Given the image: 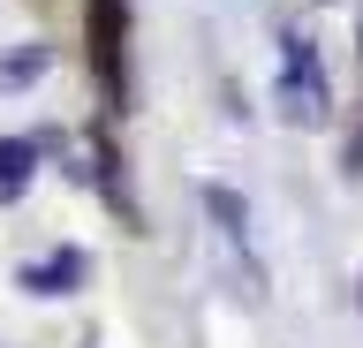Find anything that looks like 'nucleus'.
<instances>
[{
    "instance_id": "7",
    "label": "nucleus",
    "mask_w": 363,
    "mask_h": 348,
    "mask_svg": "<svg viewBox=\"0 0 363 348\" xmlns=\"http://www.w3.org/2000/svg\"><path fill=\"white\" fill-rule=\"evenodd\" d=\"M45 61H53V53H45V46H23V53H0V84H38V76H45Z\"/></svg>"
},
{
    "instance_id": "2",
    "label": "nucleus",
    "mask_w": 363,
    "mask_h": 348,
    "mask_svg": "<svg viewBox=\"0 0 363 348\" xmlns=\"http://www.w3.org/2000/svg\"><path fill=\"white\" fill-rule=\"evenodd\" d=\"M280 121H295V129H325L333 121V91H325V69H318V46L311 38H288V53H280Z\"/></svg>"
},
{
    "instance_id": "4",
    "label": "nucleus",
    "mask_w": 363,
    "mask_h": 348,
    "mask_svg": "<svg viewBox=\"0 0 363 348\" xmlns=\"http://www.w3.org/2000/svg\"><path fill=\"white\" fill-rule=\"evenodd\" d=\"M84 182H99V189H106V205L121 212V220H136V197L121 189V152H113L106 129H91V167H84Z\"/></svg>"
},
{
    "instance_id": "5",
    "label": "nucleus",
    "mask_w": 363,
    "mask_h": 348,
    "mask_svg": "<svg viewBox=\"0 0 363 348\" xmlns=\"http://www.w3.org/2000/svg\"><path fill=\"white\" fill-rule=\"evenodd\" d=\"M38 174V137H0V205H16Z\"/></svg>"
},
{
    "instance_id": "3",
    "label": "nucleus",
    "mask_w": 363,
    "mask_h": 348,
    "mask_svg": "<svg viewBox=\"0 0 363 348\" xmlns=\"http://www.w3.org/2000/svg\"><path fill=\"white\" fill-rule=\"evenodd\" d=\"M84 273H91V257L84 250H45L38 265H23V288H30V296H76V288H84Z\"/></svg>"
},
{
    "instance_id": "6",
    "label": "nucleus",
    "mask_w": 363,
    "mask_h": 348,
    "mask_svg": "<svg viewBox=\"0 0 363 348\" xmlns=\"http://www.w3.org/2000/svg\"><path fill=\"white\" fill-rule=\"evenodd\" d=\"M204 212L220 220V235L235 242V250L250 242V212H242V197H235V189H220V182H212V189H204Z\"/></svg>"
},
{
    "instance_id": "1",
    "label": "nucleus",
    "mask_w": 363,
    "mask_h": 348,
    "mask_svg": "<svg viewBox=\"0 0 363 348\" xmlns=\"http://www.w3.org/2000/svg\"><path fill=\"white\" fill-rule=\"evenodd\" d=\"M84 53H91L106 114H129V0H91L84 8Z\"/></svg>"
}]
</instances>
